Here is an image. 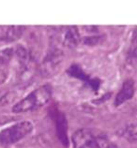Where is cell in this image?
<instances>
[{"label": "cell", "instance_id": "6da1fadb", "mask_svg": "<svg viewBox=\"0 0 137 148\" xmlns=\"http://www.w3.org/2000/svg\"><path fill=\"white\" fill-rule=\"evenodd\" d=\"M73 148H118L110 138L92 129L82 128L71 136Z\"/></svg>", "mask_w": 137, "mask_h": 148}, {"label": "cell", "instance_id": "52a82bcc", "mask_svg": "<svg viewBox=\"0 0 137 148\" xmlns=\"http://www.w3.org/2000/svg\"><path fill=\"white\" fill-rule=\"evenodd\" d=\"M61 29L62 31H60V41L64 46L68 48H73L80 44L81 37L77 27H65Z\"/></svg>", "mask_w": 137, "mask_h": 148}, {"label": "cell", "instance_id": "8fae6325", "mask_svg": "<svg viewBox=\"0 0 137 148\" xmlns=\"http://www.w3.org/2000/svg\"><path fill=\"white\" fill-rule=\"evenodd\" d=\"M8 71H7L4 67H0V85L3 84L8 78Z\"/></svg>", "mask_w": 137, "mask_h": 148}, {"label": "cell", "instance_id": "277c9868", "mask_svg": "<svg viewBox=\"0 0 137 148\" xmlns=\"http://www.w3.org/2000/svg\"><path fill=\"white\" fill-rule=\"evenodd\" d=\"M50 117L56 125V131L57 138L65 147L68 146V121L66 115L58 108L52 107L49 111Z\"/></svg>", "mask_w": 137, "mask_h": 148}, {"label": "cell", "instance_id": "9c48e42d", "mask_svg": "<svg viewBox=\"0 0 137 148\" xmlns=\"http://www.w3.org/2000/svg\"><path fill=\"white\" fill-rule=\"evenodd\" d=\"M120 135L130 143H134L136 142V125L132 124L126 125L121 130Z\"/></svg>", "mask_w": 137, "mask_h": 148}, {"label": "cell", "instance_id": "8992f818", "mask_svg": "<svg viewBox=\"0 0 137 148\" xmlns=\"http://www.w3.org/2000/svg\"><path fill=\"white\" fill-rule=\"evenodd\" d=\"M24 29L26 28L21 26H0V46L17 41Z\"/></svg>", "mask_w": 137, "mask_h": 148}, {"label": "cell", "instance_id": "ba28073f", "mask_svg": "<svg viewBox=\"0 0 137 148\" xmlns=\"http://www.w3.org/2000/svg\"><path fill=\"white\" fill-rule=\"evenodd\" d=\"M135 93V83L134 80L132 78L127 79L123 82L120 90L118 91L117 95L115 98L114 106L117 108L126 103L127 101L131 100Z\"/></svg>", "mask_w": 137, "mask_h": 148}, {"label": "cell", "instance_id": "5b68a950", "mask_svg": "<svg viewBox=\"0 0 137 148\" xmlns=\"http://www.w3.org/2000/svg\"><path fill=\"white\" fill-rule=\"evenodd\" d=\"M67 74L71 77L77 78L79 80L85 82L86 86L97 92L100 88V84H102V80L97 77H91L88 74L82 69V68L78 65V64H71L67 69Z\"/></svg>", "mask_w": 137, "mask_h": 148}, {"label": "cell", "instance_id": "7a4b0ae2", "mask_svg": "<svg viewBox=\"0 0 137 148\" xmlns=\"http://www.w3.org/2000/svg\"><path fill=\"white\" fill-rule=\"evenodd\" d=\"M53 89L50 84H44L35 89L20 100L12 107V111L15 113H23L34 111L45 106L52 98Z\"/></svg>", "mask_w": 137, "mask_h": 148}, {"label": "cell", "instance_id": "30bf717a", "mask_svg": "<svg viewBox=\"0 0 137 148\" xmlns=\"http://www.w3.org/2000/svg\"><path fill=\"white\" fill-rule=\"evenodd\" d=\"M13 56H14V49L12 47L0 50V67H3L5 64L9 62Z\"/></svg>", "mask_w": 137, "mask_h": 148}, {"label": "cell", "instance_id": "3957f363", "mask_svg": "<svg viewBox=\"0 0 137 148\" xmlns=\"http://www.w3.org/2000/svg\"><path fill=\"white\" fill-rule=\"evenodd\" d=\"M34 125L29 121H22L0 130V146L7 147L20 142L32 133Z\"/></svg>", "mask_w": 137, "mask_h": 148}]
</instances>
